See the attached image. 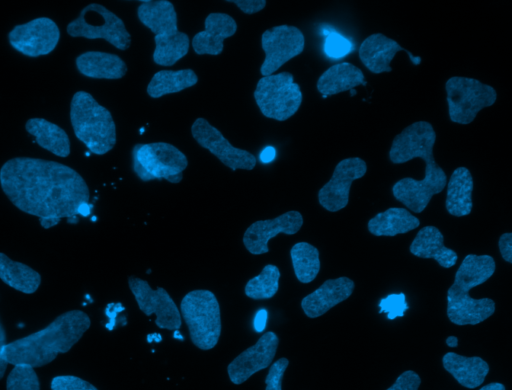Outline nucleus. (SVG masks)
Here are the masks:
<instances>
[{
	"label": "nucleus",
	"mask_w": 512,
	"mask_h": 390,
	"mask_svg": "<svg viewBox=\"0 0 512 390\" xmlns=\"http://www.w3.org/2000/svg\"><path fill=\"white\" fill-rule=\"evenodd\" d=\"M267 312L265 309L259 310L254 318V328L257 332H262L266 326Z\"/></svg>",
	"instance_id": "obj_44"
},
{
	"label": "nucleus",
	"mask_w": 512,
	"mask_h": 390,
	"mask_svg": "<svg viewBox=\"0 0 512 390\" xmlns=\"http://www.w3.org/2000/svg\"><path fill=\"white\" fill-rule=\"evenodd\" d=\"M420 384L419 375L412 370H407L400 374L394 384L386 390H418Z\"/></svg>",
	"instance_id": "obj_40"
},
{
	"label": "nucleus",
	"mask_w": 512,
	"mask_h": 390,
	"mask_svg": "<svg viewBox=\"0 0 512 390\" xmlns=\"http://www.w3.org/2000/svg\"><path fill=\"white\" fill-rule=\"evenodd\" d=\"M261 47L265 58L260 73L264 77L275 74L282 65L301 54L305 47V37L295 26H274L262 33Z\"/></svg>",
	"instance_id": "obj_10"
},
{
	"label": "nucleus",
	"mask_w": 512,
	"mask_h": 390,
	"mask_svg": "<svg viewBox=\"0 0 512 390\" xmlns=\"http://www.w3.org/2000/svg\"><path fill=\"white\" fill-rule=\"evenodd\" d=\"M288 365L289 360L285 357L279 358L270 365L265 378V390H282V380Z\"/></svg>",
	"instance_id": "obj_39"
},
{
	"label": "nucleus",
	"mask_w": 512,
	"mask_h": 390,
	"mask_svg": "<svg viewBox=\"0 0 512 390\" xmlns=\"http://www.w3.org/2000/svg\"><path fill=\"white\" fill-rule=\"evenodd\" d=\"M442 364L460 385L469 389L479 387L489 372L488 363L478 356L467 357L447 352Z\"/></svg>",
	"instance_id": "obj_26"
},
{
	"label": "nucleus",
	"mask_w": 512,
	"mask_h": 390,
	"mask_svg": "<svg viewBox=\"0 0 512 390\" xmlns=\"http://www.w3.org/2000/svg\"><path fill=\"white\" fill-rule=\"evenodd\" d=\"M254 99L265 117L285 121L298 111L302 103V92L294 76L284 71L260 78Z\"/></svg>",
	"instance_id": "obj_7"
},
{
	"label": "nucleus",
	"mask_w": 512,
	"mask_h": 390,
	"mask_svg": "<svg viewBox=\"0 0 512 390\" xmlns=\"http://www.w3.org/2000/svg\"><path fill=\"white\" fill-rule=\"evenodd\" d=\"M276 156V150L272 146L265 147L259 154L260 161L262 163H269L274 160Z\"/></svg>",
	"instance_id": "obj_45"
},
{
	"label": "nucleus",
	"mask_w": 512,
	"mask_h": 390,
	"mask_svg": "<svg viewBox=\"0 0 512 390\" xmlns=\"http://www.w3.org/2000/svg\"><path fill=\"white\" fill-rule=\"evenodd\" d=\"M6 344V331L0 319V379L4 376L8 364L2 356V350Z\"/></svg>",
	"instance_id": "obj_43"
},
{
	"label": "nucleus",
	"mask_w": 512,
	"mask_h": 390,
	"mask_svg": "<svg viewBox=\"0 0 512 390\" xmlns=\"http://www.w3.org/2000/svg\"><path fill=\"white\" fill-rule=\"evenodd\" d=\"M66 31L75 38L104 39L121 51L131 45V34L123 20L98 3L85 6L78 17L68 23Z\"/></svg>",
	"instance_id": "obj_8"
},
{
	"label": "nucleus",
	"mask_w": 512,
	"mask_h": 390,
	"mask_svg": "<svg viewBox=\"0 0 512 390\" xmlns=\"http://www.w3.org/2000/svg\"><path fill=\"white\" fill-rule=\"evenodd\" d=\"M419 219L407 209L392 207L376 214L368 221V230L375 236H395L416 229Z\"/></svg>",
	"instance_id": "obj_29"
},
{
	"label": "nucleus",
	"mask_w": 512,
	"mask_h": 390,
	"mask_svg": "<svg viewBox=\"0 0 512 390\" xmlns=\"http://www.w3.org/2000/svg\"><path fill=\"white\" fill-rule=\"evenodd\" d=\"M435 141L436 134L429 122H414L394 137L389 159L394 164H402L413 158H421L426 165L434 164Z\"/></svg>",
	"instance_id": "obj_14"
},
{
	"label": "nucleus",
	"mask_w": 512,
	"mask_h": 390,
	"mask_svg": "<svg viewBox=\"0 0 512 390\" xmlns=\"http://www.w3.org/2000/svg\"><path fill=\"white\" fill-rule=\"evenodd\" d=\"M293 270L301 283L312 282L319 273L320 259L316 247L307 242H298L290 250Z\"/></svg>",
	"instance_id": "obj_33"
},
{
	"label": "nucleus",
	"mask_w": 512,
	"mask_h": 390,
	"mask_svg": "<svg viewBox=\"0 0 512 390\" xmlns=\"http://www.w3.org/2000/svg\"><path fill=\"white\" fill-rule=\"evenodd\" d=\"M353 290L354 282L348 277L328 279L319 288L302 299V310L309 318L319 317L335 305L346 300Z\"/></svg>",
	"instance_id": "obj_21"
},
{
	"label": "nucleus",
	"mask_w": 512,
	"mask_h": 390,
	"mask_svg": "<svg viewBox=\"0 0 512 390\" xmlns=\"http://www.w3.org/2000/svg\"><path fill=\"white\" fill-rule=\"evenodd\" d=\"M128 285L139 309L146 316H156L157 327L174 331L181 327L180 310L164 288L152 289L146 280L136 276L128 278Z\"/></svg>",
	"instance_id": "obj_11"
},
{
	"label": "nucleus",
	"mask_w": 512,
	"mask_h": 390,
	"mask_svg": "<svg viewBox=\"0 0 512 390\" xmlns=\"http://www.w3.org/2000/svg\"><path fill=\"white\" fill-rule=\"evenodd\" d=\"M139 21L154 35H171L178 30L177 13L168 0L141 1L137 8Z\"/></svg>",
	"instance_id": "obj_25"
},
{
	"label": "nucleus",
	"mask_w": 512,
	"mask_h": 390,
	"mask_svg": "<svg viewBox=\"0 0 512 390\" xmlns=\"http://www.w3.org/2000/svg\"><path fill=\"white\" fill-rule=\"evenodd\" d=\"M237 31L234 18L226 13H210L204 20V30L196 33L191 41L197 55H219L224 49V40Z\"/></svg>",
	"instance_id": "obj_20"
},
{
	"label": "nucleus",
	"mask_w": 512,
	"mask_h": 390,
	"mask_svg": "<svg viewBox=\"0 0 512 390\" xmlns=\"http://www.w3.org/2000/svg\"><path fill=\"white\" fill-rule=\"evenodd\" d=\"M447 183V176L441 174H424L423 179L416 180L406 177L398 180L392 187L393 196L403 203L409 210L421 213L431 198L443 191Z\"/></svg>",
	"instance_id": "obj_18"
},
{
	"label": "nucleus",
	"mask_w": 512,
	"mask_h": 390,
	"mask_svg": "<svg viewBox=\"0 0 512 390\" xmlns=\"http://www.w3.org/2000/svg\"><path fill=\"white\" fill-rule=\"evenodd\" d=\"M363 72L349 62H341L326 69L317 81V90L323 98L366 85Z\"/></svg>",
	"instance_id": "obj_24"
},
{
	"label": "nucleus",
	"mask_w": 512,
	"mask_h": 390,
	"mask_svg": "<svg viewBox=\"0 0 512 390\" xmlns=\"http://www.w3.org/2000/svg\"><path fill=\"white\" fill-rule=\"evenodd\" d=\"M6 390H40V382L33 367L14 365L6 380Z\"/></svg>",
	"instance_id": "obj_35"
},
{
	"label": "nucleus",
	"mask_w": 512,
	"mask_h": 390,
	"mask_svg": "<svg viewBox=\"0 0 512 390\" xmlns=\"http://www.w3.org/2000/svg\"><path fill=\"white\" fill-rule=\"evenodd\" d=\"M26 131L35 137L37 144L59 157L70 154V140L60 126L44 119L30 118L25 124Z\"/></svg>",
	"instance_id": "obj_28"
},
{
	"label": "nucleus",
	"mask_w": 512,
	"mask_h": 390,
	"mask_svg": "<svg viewBox=\"0 0 512 390\" xmlns=\"http://www.w3.org/2000/svg\"><path fill=\"white\" fill-rule=\"evenodd\" d=\"M229 3L235 4L245 14H255L263 10L266 6L265 0H229Z\"/></svg>",
	"instance_id": "obj_41"
},
{
	"label": "nucleus",
	"mask_w": 512,
	"mask_h": 390,
	"mask_svg": "<svg viewBox=\"0 0 512 390\" xmlns=\"http://www.w3.org/2000/svg\"><path fill=\"white\" fill-rule=\"evenodd\" d=\"M495 261L489 255H467L455 273L447 291V316L456 325H476L495 311L490 298L474 299L469 291L486 282L495 272Z\"/></svg>",
	"instance_id": "obj_3"
},
{
	"label": "nucleus",
	"mask_w": 512,
	"mask_h": 390,
	"mask_svg": "<svg viewBox=\"0 0 512 390\" xmlns=\"http://www.w3.org/2000/svg\"><path fill=\"white\" fill-rule=\"evenodd\" d=\"M303 225L300 212L291 210L276 218L252 223L244 232L243 244L249 253L260 255L269 251V241L280 233L296 234Z\"/></svg>",
	"instance_id": "obj_17"
},
{
	"label": "nucleus",
	"mask_w": 512,
	"mask_h": 390,
	"mask_svg": "<svg viewBox=\"0 0 512 390\" xmlns=\"http://www.w3.org/2000/svg\"><path fill=\"white\" fill-rule=\"evenodd\" d=\"M366 171V162L359 157L341 160L336 165L330 180L318 192L320 205L330 212L345 208L349 201L352 182L362 178Z\"/></svg>",
	"instance_id": "obj_15"
},
{
	"label": "nucleus",
	"mask_w": 512,
	"mask_h": 390,
	"mask_svg": "<svg viewBox=\"0 0 512 390\" xmlns=\"http://www.w3.org/2000/svg\"><path fill=\"white\" fill-rule=\"evenodd\" d=\"M448 114L452 122L467 125L480 110L492 106L496 90L475 78L454 76L445 83Z\"/></svg>",
	"instance_id": "obj_9"
},
{
	"label": "nucleus",
	"mask_w": 512,
	"mask_h": 390,
	"mask_svg": "<svg viewBox=\"0 0 512 390\" xmlns=\"http://www.w3.org/2000/svg\"><path fill=\"white\" fill-rule=\"evenodd\" d=\"M323 34L326 37L324 52L329 58L340 59L352 51V43L338 32L325 28Z\"/></svg>",
	"instance_id": "obj_36"
},
{
	"label": "nucleus",
	"mask_w": 512,
	"mask_h": 390,
	"mask_svg": "<svg viewBox=\"0 0 512 390\" xmlns=\"http://www.w3.org/2000/svg\"><path fill=\"white\" fill-rule=\"evenodd\" d=\"M91 320L81 310L67 311L45 328L7 343L4 360L12 365L24 364L33 368L51 363L58 354L68 352L89 329Z\"/></svg>",
	"instance_id": "obj_2"
},
{
	"label": "nucleus",
	"mask_w": 512,
	"mask_h": 390,
	"mask_svg": "<svg viewBox=\"0 0 512 390\" xmlns=\"http://www.w3.org/2000/svg\"><path fill=\"white\" fill-rule=\"evenodd\" d=\"M60 39L57 24L48 17L35 18L27 23L16 25L8 33L10 45L28 57H38L51 53Z\"/></svg>",
	"instance_id": "obj_12"
},
{
	"label": "nucleus",
	"mask_w": 512,
	"mask_h": 390,
	"mask_svg": "<svg viewBox=\"0 0 512 390\" xmlns=\"http://www.w3.org/2000/svg\"><path fill=\"white\" fill-rule=\"evenodd\" d=\"M446 185L447 212L456 217L470 214L473 207V178L470 171L463 166L456 168Z\"/></svg>",
	"instance_id": "obj_27"
},
{
	"label": "nucleus",
	"mask_w": 512,
	"mask_h": 390,
	"mask_svg": "<svg viewBox=\"0 0 512 390\" xmlns=\"http://www.w3.org/2000/svg\"><path fill=\"white\" fill-rule=\"evenodd\" d=\"M197 82L198 76L192 69L160 70L153 75L146 91L151 98H160L190 88Z\"/></svg>",
	"instance_id": "obj_31"
},
{
	"label": "nucleus",
	"mask_w": 512,
	"mask_h": 390,
	"mask_svg": "<svg viewBox=\"0 0 512 390\" xmlns=\"http://www.w3.org/2000/svg\"><path fill=\"white\" fill-rule=\"evenodd\" d=\"M399 51L406 52L414 65L420 64V57L414 56L401 47L398 42L382 33L372 34L362 41L359 48V58L372 73L391 72L390 63Z\"/></svg>",
	"instance_id": "obj_19"
},
{
	"label": "nucleus",
	"mask_w": 512,
	"mask_h": 390,
	"mask_svg": "<svg viewBox=\"0 0 512 390\" xmlns=\"http://www.w3.org/2000/svg\"><path fill=\"white\" fill-rule=\"evenodd\" d=\"M479 390H506L504 385L498 382H492L489 383L483 387H481Z\"/></svg>",
	"instance_id": "obj_46"
},
{
	"label": "nucleus",
	"mask_w": 512,
	"mask_h": 390,
	"mask_svg": "<svg viewBox=\"0 0 512 390\" xmlns=\"http://www.w3.org/2000/svg\"><path fill=\"white\" fill-rule=\"evenodd\" d=\"M409 250L417 257L436 260L443 268L453 267L458 259L456 252L444 245V237L435 226L420 229Z\"/></svg>",
	"instance_id": "obj_23"
},
{
	"label": "nucleus",
	"mask_w": 512,
	"mask_h": 390,
	"mask_svg": "<svg viewBox=\"0 0 512 390\" xmlns=\"http://www.w3.org/2000/svg\"><path fill=\"white\" fill-rule=\"evenodd\" d=\"M70 121L75 136L88 150L104 155L116 144V125L110 111L86 91H77L70 103Z\"/></svg>",
	"instance_id": "obj_4"
},
{
	"label": "nucleus",
	"mask_w": 512,
	"mask_h": 390,
	"mask_svg": "<svg viewBox=\"0 0 512 390\" xmlns=\"http://www.w3.org/2000/svg\"><path fill=\"white\" fill-rule=\"evenodd\" d=\"M0 279L25 294L36 292L41 284V276L37 271L24 263L13 261L4 253H0Z\"/></svg>",
	"instance_id": "obj_30"
},
{
	"label": "nucleus",
	"mask_w": 512,
	"mask_h": 390,
	"mask_svg": "<svg viewBox=\"0 0 512 390\" xmlns=\"http://www.w3.org/2000/svg\"><path fill=\"white\" fill-rule=\"evenodd\" d=\"M188 166L186 155L167 142L139 143L132 149V168L144 181L166 180L179 183Z\"/></svg>",
	"instance_id": "obj_6"
},
{
	"label": "nucleus",
	"mask_w": 512,
	"mask_h": 390,
	"mask_svg": "<svg viewBox=\"0 0 512 390\" xmlns=\"http://www.w3.org/2000/svg\"><path fill=\"white\" fill-rule=\"evenodd\" d=\"M51 390H98L88 381L73 375H60L51 380Z\"/></svg>",
	"instance_id": "obj_38"
},
{
	"label": "nucleus",
	"mask_w": 512,
	"mask_h": 390,
	"mask_svg": "<svg viewBox=\"0 0 512 390\" xmlns=\"http://www.w3.org/2000/svg\"><path fill=\"white\" fill-rule=\"evenodd\" d=\"M75 63L80 74L94 79H121L128 70L120 56L100 51L84 52Z\"/></svg>",
	"instance_id": "obj_22"
},
{
	"label": "nucleus",
	"mask_w": 512,
	"mask_h": 390,
	"mask_svg": "<svg viewBox=\"0 0 512 390\" xmlns=\"http://www.w3.org/2000/svg\"><path fill=\"white\" fill-rule=\"evenodd\" d=\"M280 271L277 266L267 264L262 271L248 280L244 287L247 297L254 300L272 298L279 288Z\"/></svg>",
	"instance_id": "obj_34"
},
{
	"label": "nucleus",
	"mask_w": 512,
	"mask_h": 390,
	"mask_svg": "<svg viewBox=\"0 0 512 390\" xmlns=\"http://www.w3.org/2000/svg\"><path fill=\"white\" fill-rule=\"evenodd\" d=\"M194 140L204 149L215 155L232 171L252 170L256 166V157L249 151L234 147L215 126L205 118H197L191 126Z\"/></svg>",
	"instance_id": "obj_13"
},
{
	"label": "nucleus",
	"mask_w": 512,
	"mask_h": 390,
	"mask_svg": "<svg viewBox=\"0 0 512 390\" xmlns=\"http://www.w3.org/2000/svg\"><path fill=\"white\" fill-rule=\"evenodd\" d=\"M279 338L273 331L263 333L257 342L236 356L227 366L230 381L240 385L268 368L276 355Z\"/></svg>",
	"instance_id": "obj_16"
},
{
	"label": "nucleus",
	"mask_w": 512,
	"mask_h": 390,
	"mask_svg": "<svg viewBox=\"0 0 512 390\" xmlns=\"http://www.w3.org/2000/svg\"><path fill=\"white\" fill-rule=\"evenodd\" d=\"M378 306L379 313L387 314V318L390 320L404 316L405 311L409 308L404 293L389 294L380 300Z\"/></svg>",
	"instance_id": "obj_37"
},
{
	"label": "nucleus",
	"mask_w": 512,
	"mask_h": 390,
	"mask_svg": "<svg viewBox=\"0 0 512 390\" xmlns=\"http://www.w3.org/2000/svg\"><path fill=\"white\" fill-rule=\"evenodd\" d=\"M180 313L192 343L201 350L214 348L221 335L220 305L212 291L188 292L180 303Z\"/></svg>",
	"instance_id": "obj_5"
},
{
	"label": "nucleus",
	"mask_w": 512,
	"mask_h": 390,
	"mask_svg": "<svg viewBox=\"0 0 512 390\" xmlns=\"http://www.w3.org/2000/svg\"><path fill=\"white\" fill-rule=\"evenodd\" d=\"M446 344L449 347H457L458 345V338L456 336H449L446 338Z\"/></svg>",
	"instance_id": "obj_47"
},
{
	"label": "nucleus",
	"mask_w": 512,
	"mask_h": 390,
	"mask_svg": "<svg viewBox=\"0 0 512 390\" xmlns=\"http://www.w3.org/2000/svg\"><path fill=\"white\" fill-rule=\"evenodd\" d=\"M0 185L14 206L49 229L66 218L89 214V188L74 169L59 162L15 157L0 169Z\"/></svg>",
	"instance_id": "obj_1"
},
{
	"label": "nucleus",
	"mask_w": 512,
	"mask_h": 390,
	"mask_svg": "<svg viewBox=\"0 0 512 390\" xmlns=\"http://www.w3.org/2000/svg\"><path fill=\"white\" fill-rule=\"evenodd\" d=\"M498 245L502 258L506 262L512 263V234L510 232L502 234Z\"/></svg>",
	"instance_id": "obj_42"
},
{
	"label": "nucleus",
	"mask_w": 512,
	"mask_h": 390,
	"mask_svg": "<svg viewBox=\"0 0 512 390\" xmlns=\"http://www.w3.org/2000/svg\"><path fill=\"white\" fill-rule=\"evenodd\" d=\"M356 93H357V92H356L355 88L350 90V95H351V96L356 95Z\"/></svg>",
	"instance_id": "obj_48"
},
{
	"label": "nucleus",
	"mask_w": 512,
	"mask_h": 390,
	"mask_svg": "<svg viewBox=\"0 0 512 390\" xmlns=\"http://www.w3.org/2000/svg\"><path fill=\"white\" fill-rule=\"evenodd\" d=\"M153 61L160 66H172L189 51V36L181 31L171 35L154 36Z\"/></svg>",
	"instance_id": "obj_32"
}]
</instances>
